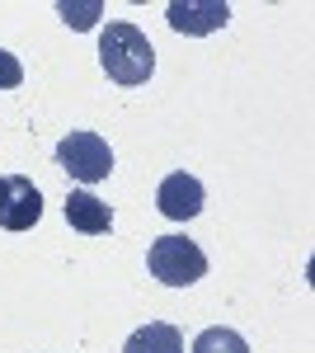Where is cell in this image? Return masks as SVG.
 <instances>
[{"instance_id": "30bf717a", "label": "cell", "mask_w": 315, "mask_h": 353, "mask_svg": "<svg viewBox=\"0 0 315 353\" xmlns=\"http://www.w3.org/2000/svg\"><path fill=\"white\" fill-rule=\"evenodd\" d=\"M57 14H61L71 28H94V24H99V14H104V0H90V5H71V0H61Z\"/></svg>"}, {"instance_id": "277c9868", "label": "cell", "mask_w": 315, "mask_h": 353, "mask_svg": "<svg viewBox=\"0 0 315 353\" xmlns=\"http://www.w3.org/2000/svg\"><path fill=\"white\" fill-rule=\"evenodd\" d=\"M43 217V193L24 174H5L0 179V226L5 231H28Z\"/></svg>"}, {"instance_id": "ba28073f", "label": "cell", "mask_w": 315, "mask_h": 353, "mask_svg": "<svg viewBox=\"0 0 315 353\" xmlns=\"http://www.w3.org/2000/svg\"><path fill=\"white\" fill-rule=\"evenodd\" d=\"M123 353H184V334L170 321H146L141 330H132Z\"/></svg>"}, {"instance_id": "9c48e42d", "label": "cell", "mask_w": 315, "mask_h": 353, "mask_svg": "<svg viewBox=\"0 0 315 353\" xmlns=\"http://www.w3.org/2000/svg\"><path fill=\"white\" fill-rule=\"evenodd\" d=\"M193 353H250V344H245L231 325H212L193 339Z\"/></svg>"}, {"instance_id": "3957f363", "label": "cell", "mask_w": 315, "mask_h": 353, "mask_svg": "<svg viewBox=\"0 0 315 353\" xmlns=\"http://www.w3.org/2000/svg\"><path fill=\"white\" fill-rule=\"evenodd\" d=\"M57 165L80 184H99L113 174V146L99 132H71L57 141Z\"/></svg>"}, {"instance_id": "8fae6325", "label": "cell", "mask_w": 315, "mask_h": 353, "mask_svg": "<svg viewBox=\"0 0 315 353\" xmlns=\"http://www.w3.org/2000/svg\"><path fill=\"white\" fill-rule=\"evenodd\" d=\"M19 81H24V66H19V57L0 48V90H14Z\"/></svg>"}, {"instance_id": "52a82bcc", "label": "cell", "mask_w": 315, "mask_h": 353, "mask_svg": "<svg viewBox=\"0 0 315 353\" xmlns=\"http://www.w3.org/2000/svg\"><path fill=\"white\" fill-rule=\"evenodd\" d=\"M66 221L85 236H108L113 231V208L104 198H94L90 189H71L66 193Z\"/></svg>"}, {"instance_id": "8992f818", "label": "cell", "mask_w": 315, "mask_h": 353, "mask_svg": "<svg viewBox=\"0 0 315 353\" xmlns=\"http://www.w3.org/2000/svg\"><path fill=\"white\" fill-rule=\"evenodd\" d=\"M203 203H207V189L184 170L165 174L156 189V208H160V217H170V221H193L203 212Z\"/></svg>"}, {"instance_id": "7a4b0ae2", "label": "cell", "mask_w": 315, "mask_h": 353, "mask_svg": "<svg viewBox=\"0 0 315 353\" xmlns=\"http://www.w3.org/2000/svg\"><path fill=\"white\" fill-rule=\"evenodd\" d=\"M146 264L165 288H193L198 278H207V254L188 236H160L146 250Z\"/></svg>"}, {"instance_id": "6da1fadb", "label": "cell", "mask_w": 315, "mask_h": 353, "mask_svg": "<svg viewBox=\"0 0 315 353\" xmlns=\"http://www.w3.org/2000/svg\"><path fill=\"white\" fill-rule=\"evenodd\" d=\"M99 66H104V76L113 85L136 90V85L151 81V71H156V48H151V38L136 24L113 19V24L99 33Z\"/></svg>"}, {"instance_id": "5b68a950", "label": "cell", "mask_w": 315, "mask_h": 353, "mask_svg": "<svg viewBox=\"0 0 315 353\" xmlns=\"http://www.w3.org/2000/svg\"><path fill=\"white\" fill-rule=\"evenodd\" d=\"M165 19L184 38H203V33H216L231 24V5L226 0H170Z\"/></svg>"}]
</instances>
